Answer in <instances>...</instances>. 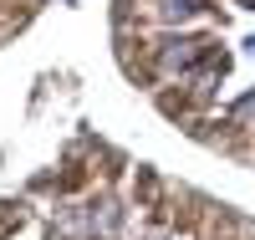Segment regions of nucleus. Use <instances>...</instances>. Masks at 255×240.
<instances>
[{"label": "nucleus", "mask_w": 255, "mask_h": 240, "mask_svg": "<svg viewBox=\"0 0 255 240\" xmlns=\"http://www.w3.org/2000/svg\"><path fill=\"white\" fill-rule=\"evenodd\" d=\"M215 51V41H199V36H179V41H168V46L158 51V72L163 77H189L199 67V61Z\"/></svg>", "instance_id": "1"}, {"label": "nucleus", "mask_w": 255, "mask_h": 240, "mask_svg": "<svg viewBox=\"0 0 255 240\" xmlns=\"http://www.w3.org/2000/svg\"><path fill=\"white\" fill-rule=\"evenodd\" d=\"M204 10V0H158V20L163 26H189Z\"/></svg>", "instance_id": "2"}]
</instances>
